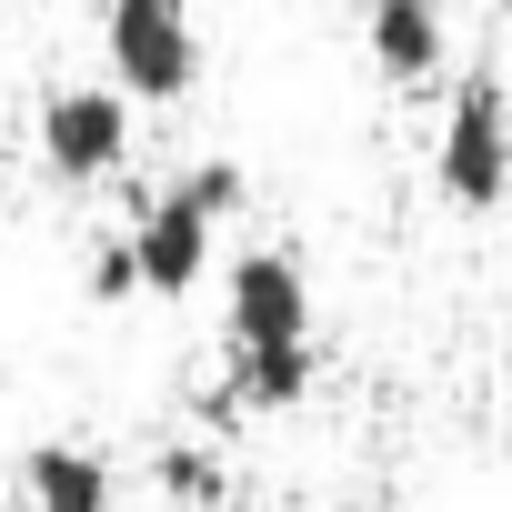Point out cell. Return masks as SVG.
Listing matches in <instances>:
<instances>
[{"instance_id": "cell-1", "label": "cell", "mask_w": 512, "mask_h": 512, "mask_svg": "<svg viewBox=\"0 0 512 512\" xmlns=\"http://www.w3.org/2000/svg\"><path fill=\"white\" fill-rule=\"evenodd\" d=\"M221 332H231V392L251 412H292L312 392V282L292 251H241L221 272Z\"/></svg>"}, {"instance_id": "cell-2", "label": "cell", "mask_w": 512, "mask_h": 512, "mask_svg": "<svg viewBox=\"0 0 512 512\" xmlns=\"http://www.w3.org/2000/svg\"><path fill=\"white\" fill-rule=\"evenodd\" d=\"M231 211H241V161H201V171H181L161 201H141L131 262H141V292H151V302H181V292L211 272V241H221Z\"/></svg>"}, {"instance_id": "cell-3", "label": "cell", "mask_w": 512, "mask_h": 512, "mask_svg": "<svg viewBox=\"0 0 512 512\" xmlns=\"http://www.w3.org/2000/svg\"><path fill=\"white\" fill-rule=\"evenodd\" d=\"M432 181L452 211H502L512 201V101L492 71H472L442 111V141H432Z\"/></svg>"}, {"instance_id": "cell-4", "label": "cell", "mask_w": 512, "mask_h": 512, "mask_svg": "<svg viewBox=\"0 0 512 512\" xmlns=\"http://www.w3.org/2000/svg\"><path fill=\"white\" fill-rule=\"evenodd\" d=\"M101 51H111V81L131 101H181L201 81L191 0H111V11H101Z\"/></svg>"}, {"instance_id": "cell-5", "label": "cell", "mask_w": 512, "mask_h": 512, "mask_svg": "<svg viewBox=\"0 0 512 512\" xmlns=\"http://www.w3.org/2000/svg\"><path fill=\"white\" fill-rule=\"evenodd\" d=\"M41 161L61 181H111L131 161V91H51L41 101Z\"/></svg>"}, {"instance_id": "cell-6", "label": "cell", "mask_w": 512, "mask_h": 512, "mask_svg": "<svg viewBox=\"0 0 512 512\" xmlns=\"http://www.w3.org/2000/svg\"><path fill=\"white\" fill-rule=\"evenodd\" d=\"M21 492H31V512H111L121 502V482H111V462L91 442H31Z\"/></svg>"}, {"instance_id": "cell-7", "label": "cell", "mask_w": 512, "mask_h": 512, "mask_svg": "<svg viewBox=\"0 0 512 512\" xmlns=\"http://www.w3.org/2000/svg\"><path fill=\"white\" fill-rule=\"evenodd\" d=\"M382 81H432L442 71V0H372V21H362Z\"/></svg>"}, {"instance_id": "cell-8", "label": "cell", "mask_w": 512, "mask_h": 512, "mask_svg": "<svg viewBox=\"0 0 512 512\" xmlns=\"http://www.w3.org/2000/svg\"><path fill=\"white\" fill-rule=\"evenodd\" d=\"M161 492H171V502H221L231 482H221V462H211L201 442H171V452H161Z\"/></svg>"}, {"instance_id": "cell-9", "label": "cell", "mask_w": 512, "mask_h": 512, "mask_svg": "<svg viewBox=\"0 0 512 512\" xmlns=\"http://www.w3.org/2000/svg\"><path fill=\"white\" fill-rule=\"evenodd\" d=\"M131 292H141V262H131V241H111L91 262V302H131Z\"/></svg>"}, {"instance_id": "cell-10", "label": "cell", "mask_w": 512, "mask_h": 512, "mask_svg": "<svg viewBox=\"0 0 512 512\" xmlns=\"http://www.w3.org/2000/svg\"><path fill=\"white\" fill-rule=\"evenodd\" d=\"M352 512H372V502H352Z\"/></svg>"}]
</instances>
